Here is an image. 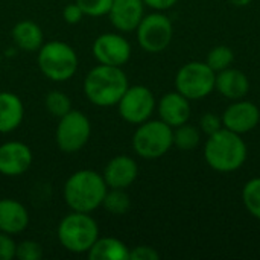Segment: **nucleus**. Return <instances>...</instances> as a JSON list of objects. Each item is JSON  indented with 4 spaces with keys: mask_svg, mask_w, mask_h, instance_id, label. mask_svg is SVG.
I'll use <instances>...</instances> for the list:
<instances>
[{
    "mask_svg": "<svg viewBox=\"0 0 260 260\" xmlns=\"http://www.w3.org/2000/svg\"><path fill=\"white\" fill-rule=\"evenodd\" d=\"M87 256L90 260H129V248L117 238H98Z\"/></svg>",
    "mask_w": 260,
    "mask_h": 260,
    "instance_id": "412c9836",
    "label": "nucleus"
},
{
    "mask_svg": "<svg viewBox=\"0 0 260 260\" xmlns=\"http://www.w3.org/2000/svg\"><path fill=\"white\" fill-rule=\"evenodd\" d=\"M108 15L117 30L133 32L145 17V3L143 0H113Z\"/></svg>",
    "mask_w": 260,
    "mask_h": 260,
    "instance_id": "4468645a",
    "label": "nucleus"
},
{
    "mask_svg": "<svg viewBox=\"0 0 260 260\" xmlns=\"http://www.w3.org/2000/svg\"><path fill=\"white\" fill-rule=\"evenodd\" d=\"M32 151L21 142L0 145V174L5 177L23 175L32 165Z\"/></svg>",
    "mask_w": 260,
    "mask_h": 260,
    "instance_id": "ddd939ff",
    "label": "nucleus"
},
{
    "mask_svg": "<svg viewBox=\"0 0 260 260\" xmlns=\"http://www.w3.org/2000/svg\"><path fill=\"white\" fill-rule=\"evenodd\" d=\"M160 254L149 245H139L129 250V260H158Z\"/></svg>",
    "mask_w": 260,
    "mask_h": 260,
    "instance_id": "7c9ffc66",
    "label": "nucleus"
},
{
    "mask_svg": "<svg viewBox=\"0 0 260 260\" xmlns=\"http://www.w3.org/2000/svg\"><path fill=\"white\" fill-rule=\"evenodd\" d=\"M24 119L21 99L9 91H0V134L15 131Z\"/></svg>",
    "mask_w": 260,
    "mask_h": 260,
    "instance_id": "6ab92c4d",
    "label": "nucleus"
},
{
    "mask_svg": "<svg viewBox=\"0 0 260 260\" xmlns=\"http://www.w3.org/2000/svg\"><path fill=\"white\" fill-rule=\"evenodd\" d=\"M224 125H222V117L215 114V113H204L200 119V129L210 136V134H215L218 133L219 129H222Z\"/></svg>",
    "mask_w": 260,
    "mask_h": 260,
    "instance_id": "c85d7f7f",
    "label": "nucleus"
},
{
    "mask_svg": "<svg viewBox=\"0 0 260 260\" xmlns=\"http://www.w3.org/2000/svg\"><path fill=\"white\" fill-rule=\"evenodd\" d=\"M84 17V11L81 9V6L75 2V3H69L64 9H62V18L69 23V24H76L82 20Z\"/></svg>",
    "mask_w": 260,
    "mask_h": 260,
    "instance_id": "2f4dec72",
    "label": "nucleus"
},
{
    "mask_svg": "<svg viewBox=\"0 0 260 260\" xmlns=\"http://www.w3.org/2000/svg\"><path fill=\"white\" fill-rule=\"evenodd\" d=\"M233 61H235V52L229 46H216V47H213L209 52L207 59H206L207 66L212 70H215L216 73L232 67Z\"/></svg>",
    "mask_w": 260,
    "mask_h": 260,
    "instance_id": "393cba45",
    "label": "nucleus"
},
{
    "mask_svg": "<svg viewBox=\"0 0 260 260\" xmlns=\"http://www.w3.org/2000/svg\"><path fill=\"white\" fill-rule=\"evenodd\" d=\"M76 3L84 11V15L102 17V15H108L113 0H76Z\"/></svg>",
    "mask_w": 260,
    "mask_h": 260,
    "instance_id": "bb28decb",
    "label": "nucleus"
},
{
    "mask_svg": "<svg viewBox=\"0 0 260 260\" xmlns=\"http://www.w3.org/2000/svg\"><path fill=\"white\" fill-rule=\"evenodd\" d=\"M139 175V166L134 158L128 155H117L111 158L104 169V180L110 189H126Z\"/></svg>",
    "mask_w": 260,
    "mask_h": 260,
    "instance_id": "2eb2a0df",
    "label": "nucleus"
},
{
    "mask_svg": "<svg viewBox=\"0 0 260 260\" xmlns=\"http://www.w3.org/2000/svg\"><path fill=\"white\" fill-rule=\"evenodd\" d=\"M15 257L18 260H40L43 257V248L38 242L23 241L17 244Z\"/></svg>",
    "mask_w": 260,
    "mask_h": 260,
    "instance_id": "cd10ccee",
    "label": "nucleus"
},
{
    "mask_svg": "<svg viewBox=\"0 0 260 260\" xmlns=\"http://www.w3.org/2000/svg\"><path fill=\"white\" fill-rule=\"evenodd\" d=\"M129 87L122 67L99 64L84 79L85 98L96 107H114Z\"/></svg>",
    "mask_w": 260,
    "mask_h": 260,
    "instance_id": "f03ea898",
    "label": "nucleus"
},
{
    "mask_svg": "<svg viewBox=\"0 0 260 260\" xmlns=\"http://www.w3.org/2000/svg\"><path fill=\"white\" fill-rule=\"evenodd\" d=\"M93 56L99 64L122 67L131 58V44L120 34H102L91 46Z\"/></svg>",
    "mask_w": 260,
    "mask_h": 260,
    "instance_id": "9b49d317",
    "label": "nucleus"
},
{
    "mask_svg": "<svg viewBox=\"0 0 260 260\" xmlns=\"http://www.w3.org/2000/svg\"><path fill=\"white\" fill-rule=\"evenodd\" d=\"M215 90L230 101H239L250 91V79L242 70L229 67L216 73Z\"/></svg>",
    "mask_w": 260,
    "mask_h": 260,
    "instance_id": "f3484780",
    "label": "nucleus"
},
{
    "mask_svg": "<svg viewBox=\"0 0 260 260\" xmlns=\"http://www.w3.org/2000/svg\"><path fill=\"white\" fill-rule=\"evenodd\" d=\"M216 72L207 62L190 61L180 67L175 75V90L189 101H198L215 90Z\"/></svg>",
    "mask_w": 260,
    "mask_h": 260,
    "instance_id": "0eeeda50",
    "label": "nucleus"
},
{
    "mask_svg": "<svg viewBox=\"0 0 260 260\" xmlns=\"http://www.w3.org/2000/svg\"><path fill=\"white\" fill-rule=\"evenodd\" d=\"M11 35L14 43L24 52H37L44 44V35L41 27L30 20L18 21L12 27Z\"/></svg>",
    "mask_w": 260,
    "mask_h": 260,
    "instance_id": "aec40b11",
    "label": "nucleus"
},
{
    "mask_svg": "<svg viewBox=\"0 0 260 260\" xmlns=\"http://www.w3.org/2000/svg\"><path fill=\"white\" fill-rule=\"evenodd\" d=\"M155 107V98L145 85H129L117 104L120 117L133 125H140L149 120Z\"/></svg>",
    "mask_w": 260,
    "mask_h": 260,
    "instance_id": "9d476101",
    "label": "nucleus"
},
{
    "mask_svg": "<svg viewBox=\"0 0 260 260\" xmlns=\"http://www.w3.org/2000/svg\"><path fill=\"white\" fill-rule=\"evenodd\" d=\"M29 225V213L24 204L12 198L0 200V232L18 235Z\"/></svg>",
    "mask_w": 260,
    "mask_h": 260,
    "instance_id": "a211bd4d",
    "label": "nucleus"
},
{
    "mask_svg": "<svg viewBox=\"0 0 260 260\" xmlns=\"http://www.w3.org/2000/svg\"><path fill=\"white\" fill-rule=\"evenodd\" d=\"M232 5H235V6H238V8H244V6H247V5H250L253 0H229Z\"/></svg>",
    "mask_w": 260,
    "mask_h": 260,
    "instance_id": "72a5a7b5",
    "label": "nucleus"
},
{
    "mask_svg": "<svg viewBox=\"0 0 260 260\" xmlns=\"http://www.w3.org/2000/svg\"><path fill=\"white\" fill-rule=\"evenodd\" d=\"M99 238V225L90 213L73 212L64 216L58 225L61 245L75 254L87 253Z\"/></svg>",
    "mask_w": 260,
    "mask_h": 260,
    "instance_id": "20e7f679",
    "label": "nucleus"
},
{
    "mask_svg": "<svg viewBox=\"0 0 260 260\" xmlns=\"http://www.w3.org/2000/svg\"><path fill=\"white\" fill-rule=\"evenodd\" d=\"M0 62H2V58H0Z\"/></svg>",
    "mask_w": 260,
    "mask_h": 260,
    "instance_id": "f704fd0d",
    "label": "nucleus"
},
{
    "mask_svg": "<svg viewBox=\"0 0 260 260\" xmlns=\"http://www.w3.org/2000/svg\"><path fill=\"white\" fill-rule=\"evenodd\" d=\"M178 0H143V3L155 11H166V9H171L174 5H177Z\"/></svg>",
    "mask_w": 260,
    "mask_h": 260,
    "instance_id": "473e14b6",
    "label": "nucleus"
},
{
    "mask_svg": "<svg viewBox=\"0 0 260 260\" xmlns=\"http://www.w3.org/2000/svg\"><path fill=\"white\" fill-rule=\"evenodd\" d=\"M158 110V116L160 120H163L165 123H168L172 128H177L186 122H189V117L192 114V107H190V101L183 96L181 93L171 91L166 93L157 105Z\"/></svg>",
    "mask_w": 260,
    "mask_h": 260,
    "instance_id": "dca6fc26",
    "label": "nucleus"
},
{
    "mask_svg": "<svg viewBox=\"0 0 260 260\" xmlns=\"http://www.w3.org/2000/svg\"><path fill=\"white\" fill-rule=\"evenodd\" d=\"M102 207L111 213V215H125L131 209V200L129 195L125 192V189H110L105 193V198L102 201Z\"/></svg>",
    "mask_w": 260,
    "mask_h": 260,
    "instance_id": "5701e85b",
    "label": "nucleus"
},
{
    "mask_svg": "<svg viewBox=\"0 0 260 260\" xmlns=\"http://www.w3.org/2000/svg\"><path fill=\"white\" fill-rule=\"evenodd\" d=\"M108 186L101 174L81 169L72 174L64 184V200L73 212L91 213L102 206Z\"/></svg>",
    "mask_w": 260,
    "mask_h": 260,
    "instance_id": "7ed1b4c3",
    "label": "nucleus"
},
{
    "mask_svg": "<svg viewBox=\"0 0 260 260\" xmlns=\"http://www.w3.org/2000/svg\"><path fill=\"white\" fill-rule=\"evenodd\" d=\"M44 104H46L47 111L52 116L58 117V119L66 116L72 110L70 98L64 91H59V90H53V91L47 93V96L44 99Z\"/></svg>",
    "mask_w": 260,
    "mask_h": 260,
    "instance_id": "a878e982",
    "label": "nucleus"
},
{
    "mask_svg": "<svg viewBox=\"0 0 260 260\" xmlns=\"http://www.w3.org/2000/svg\"><path fill=\"white\" fill-rule=\"evenodd\" d=\"M201 142V133L197 126L187 122L174 128V146L180 151H193Z\"/></svg>",
    "mask_w": 260,
    "mask_h": 260,
    "instance_id": "4be33fe9",
    "label": "nucleus"
},
{
    "mask_svg": "<svg viewBox=\"0 0 260 260\" xmlns=\"http://www.w3.org/2000/svg\"><path fill=\"white\" fill-rule=\"evenodd\" d=\"M248 157V148L241 134L227 128L207 136L204 145L206 163L216 172L229 174L241 169Z\"/></svg>",
    "mask_w": 260,
    "mask_h": 260,
    "instance_id": "f257e3e1",
    "label": "nucleus"
},
{
    "mask_svg": "<svg viewBox=\"0 0 260 260\" xmlns=\"http://www.w3.org/2000/svg\"><path fill=\"white\" fill-rule=\"evenodd\" d=\"M172 146L174 128L160 119L140 123L133 136V148L136 154L146 160L163 157Z\"/></svg>",
    "mask_w": 260,
    "mask_h": 260,
    "instance_id": "423d86ee",
    "label": "nucleus"
},
{
    "mask_svg": "<svg viewBox=\"0 0 260 260\" xmlns=\"http://www.w3.org/2000/svg\"><path fill=\"white\" fill-rule=\"evenodd\" d=\"M79 66L75 49L64 41H49L38 49V67L41 73L55 82H66Z\"/></svg>",
    "mask_w": 260,
    "mask_h": 260,
    "instance_id": "39448f33",
    "label": "nucleus"
},
{
    "mask_svg": "<svg viewBox=\"0 0 260 260\" xmlns=\"http://www.w3.org/2000/svg\"><path fill=\"white\" fill-rule=\"evenodd\" d=\"M15 248L17 244L11 238V235H6L0 232V260H11L15 257Z\"/></svg>",
    "mask_w": 260,
    "mask_h": 260,
    "instance_id": "c756f323",
    "label": "nucleus"
},
{
    "mask_svg": "<svg viewBox=\"0 0 260 260\" xmlns=\"http://www.w3.org/2000/svg\"><path fill=\"white\" fill-rule=\"evenodd\" d=\"M136 32L140 47L148 53L163 52L171 44L174 37L172 21L160 11L145 15Z\"/></svg>",
    "mask_w": 260,
    "mask_h": 260,
    "instance_id": "1a4fd4ad",
    "label": "nucleus"
},
{
    "mask_svg": "<svg viewBox=\"0 0 260 260\" xmlns=\"http://www.w3.org/2000/svg\"><path fill=\"white\" fill-rule=\"evenodd\" d=\"M91 123L88 117L79 110H70L66 116L59 117L55 140L58 148L66 154L81 151L90 140Z\"/></svg>",
    "mask_w": 260,
    "mask_h": 260,
    "instance_id": "6e6552de",
    "label": "nucleus"
},
{
    "mask_svg": "<svg viewBox=\"0 0 260 260\" xmlns=\"http://www.w3.org/2000/svg\"><path fill=\"white\" fill-rule=\"evenodd\" d=\"M221 117L224 128L242 136L253 131L259 125L260 110L254 102L239 99L230 104Z\"/></svg>",
    "mask_w": 260,
    "mask_h": 260,
    "instance_id": "f8f14e48",
    "label": "nucleus"
},
{
    "mask_svg": "<svg viewBox=\"0 0 260 260\" xmlns=\"http://www.w3.org/2000/svg\"><path fill=\"white\" fill-rule=\"evenodd\" d=\"M242 203L247 212L260 221V177L245 183L242 189Z\"/></svg>",
    "mask_w": 260,
    "mask_h": 260,
    "instance_id": "b1692460",
    "label": "nucleus"
}]
</instances>
